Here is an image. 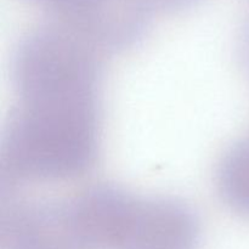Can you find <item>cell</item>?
Listing matches in <instances>:
<instances>
[{
	"instance_id": "cell-4",
	"label": "cell",
	"mask_w": 249,
	"mask_h": 249,
	"mask_svg": "<svg viewBox=\"0 0 249 249\" xmlns=\"http://www.w3.org/2000/svg\"><path fill=\"white\" fill-rule=\"evenodd\" d=\"M216 182L224 202L237 213L249 216V138L224 155Z\"/></svg>"
},
{
	"instance_id": "cell-7",
	"label": "cell",
	"mask_w": 249,
	"mask_h": 249,
	"mask_svg": "<svg viewBox=\"0 0 249 249\" xmlns=\"http://www.w3.org/2000/svg\"><path fill=\"white\" fill-rule=\"evenodd\" d=\"M243 49L247 53H246V57L248 58L249 61V19L246 24V28H245V36H243Z\"/></svg>"
},
{
	"instance_id": "cell-6",
	"label": "cell",
	"mask_w": 249,
	"mask_h": 249,
	"mask_svg": "<svg viewBox=\"0 0 249 249\" xmlns=\"http://www.w3.org/2000/svg\"><path fill=\"white\" fill-rule=\"evenodd\" d=\"M152 9L177 10L192 4L195 0H146Z\"/></svg>"
},
{
	"instance_id": "cell-2",
	"label": "cell",
	"mask_w": 249,
	"mask_h": 249,
	"mask_svg": "<svg viewBox=\"0 0 249 249\" xmlns=\"http://www.w3.org/2000/svg\"><path fill=\"white\" fill-rule=\"evenodd\" d=\"M198 240L199 221L186 203L131 195L117 249H196Z\"/></svg>"
},
{
	"instance_id": "cell-3",
	"label": "cell",
	"mask_w": 249,
	"mask_h": 249,
	"mask_svg": "<svg viewBox=\"0 0 249 249\" xmlns=\"http://www.w3.org/2000/svg\"><path fill=\"white\" fill-rule=\"evenodd\" d=\"M1 249H80L68 199L12 204L2 213Z\"/></svg>"
},
{
	"instance_id": "cell-5",
	"label": "cell",
	"mask_w": 249,
	"mask_h": 249,
	"mask_svg": "<svg viewBox=\"0 0 249 249\" xmlns=\"http://www.w3.org/2000/svg\"><path fill=\"white\" fill-rule=\"evenodd\" d=\"M48 9L56 22L66 26H77L82 23L100 4L101 0H32Z\"/></svg>"
},
{
	"instance_id": "cell-1",
	"label": "cell",
	"mask_w": 249,
	"mask_h": 249,
	"mask_svg": "<svg viewBox=\"0 0 249 249\" xmlns=\"http://www.w3.org/2000/svg\"><path fill=\"white\" fill-rule=\"evenodd\" d=\"M96 48L58 22L19 40L14 57L18 101L2 136V180L72 179L95 164L101 87Z\"/></svg>"
}]
</instances>
